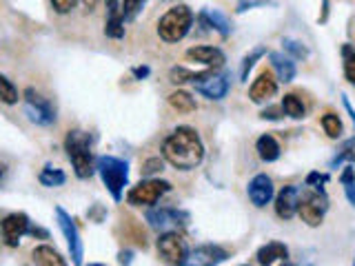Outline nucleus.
I'll return each instance as SVG.
<instances>
[{"label":"nucleus","instance_id":"1","mask_svg":"<svg viewBox=\"0 0 355 266\" xmlns=\"http://www.w3.org/2000/svg\"><path fill=\"white\" fill-rule=\"evenodd\" d=\"M162 155L171 166L180 171H191L205 158V144L198 131L191 127H178L162 142Z\"/></svg>","mask_w":355,"mask_h":266},{"label":"nucleus","instance_id":"2","mask_svg":"<svg viewBox=\"0 0 355 266\" xmlns=\"http://www.w3.org/2000/svg\"><path fill=\"white\" fill-rule=\"evenodd\" d=\"M64 151L67 158L71 160L73 173L80 180H89L96 173V158H94V138L92 133L73 129L64 138Z\"/></svg>","mask_w":355,"mask_h":266},{"label":"nucleus","instance_id":"3","mask_svg":"<svg viewBox=\"0 0 355 266\" xmlns=\"http://www.w3.org/2000/svg\"><path fill=\"white\" fill-rule=\"evenodd\" d=\"M96 171L103 177V184L111 197L120 202L125 195V186L129 184V162L116 158V155H100L96 160Z\"/></svg>","mask_w":355,"mask_h":266},{"label":"nucleus","instance_id":"4","mask_svg":"<svg viewBox=\"0 0 355 266\" xmlns=\"http://www.w3.org/2000/svg\"><path fill=\"white\" fill-rule=\"evenodd\" d=\"M193 27V11L187 5H175L158 20V36L164 42H180Z\"/></svg>","mask_w":355,"mask_h":266},{"label":"nucleus","instance_id":"5","mask_svg":"<svg viewBox=\"0 0 355 266\" xmlns=\"http://www.w3.org/2000/svg\"><path fill=\"white\" fill-rule=\"evenodd\" d=\"M329 211V197L324 193V188H311L309 193H300V206L297 213L302 218L304 224L309 227H320Z\"/></svg>","mask_w":355,"mask_h":266},{"label":"nucleus","instance_id":"6","mask_svg":"<svg viewBox=\"0 0 355 266\" xmlns=\"http://www.w3.org/2000/svg\"><path fill=\"white\" fill-rule=\"evenodd\" d=\"M171 191V184L166 180H155V177H149V180H142L136 186L129 188L127 193V202L131 206H153L158 200Z\"/></svg>","mask_w":355,"mask_h":266},{"label":"nucleus","instance_id":"7","mask_svg":"<svg viewBox=\"0 0 355 266\" xmlns=\"http://www.w3.org/2000/svg\"><path fill=\"white\" fill-rule=\"evenodd\" d=\"M147 222L155 231H178L189 224V213L182 209H171V206H151L147 211Z\"/></svg>","mask_w":355,"mask_h":266},{"label":"nucleus","instance_id":"8","mask_svg":"<svg viewBox=\"0 0 355 266\" xmlns=\"http://www.w3.org/2000/svg\"><path fill=\"white\" fill-rule=\"evenodd\" d=\"M25 114L27 118L33 122V125H40V127H49L55 122V109L51 107V103L47 98H42L36 89H25Z\"/></svg>","mask_w":355,"mask_h":266},{"label":"nucleus","instance_id":"9","mask_svg":"<svg viewBox=\"0 0 355 266\" xmlns=\"http://www.w3.org/2000/svg\"><path fill=\"white\" fill-rule=\"evenodd\" d=\"M55 220H58V227L62 231V236L67 240V249H69V255H71V262L76 266L83 264V258H85V247H83V240H80V231H78L76 222L71 220V215L67 213L64 209L55 206Z\"/></svg>","mask_w":355,"mask_h":266},{"label":"nucleus","instance_id":"10","mask_svg":"<svg viewBox=\"0 0 355 266\" xmlns=\"http://www.w3.org/2000/svg\"><path fill=\"white\" fill-rule=\"evenodd\" d=\"M158 253L169 266H184L189 249H187V242L182 240L180 233L166 231L158 238Z\"/></svg>","mask_w":355,"mask_h":266},{"label":"nucleus","instance_id":"11","mask_svg":"<svg viewBox=\"0 0 355 266\" xmlns=\"http://www.w3.org/2000/svg\"><path fill=\"white\" fill-rule=\"evenodd\" d=\"M31 222L25 213H9L0 220V240H3L7 247L16 249L20 240L29 233Z\"/></svg>","mask_w":355,"mask_h":266},{"label":"nucleus","instance_id":"12","mask_svg":"<svg viewBox=\"0 0 355 266\" xmlns=\"http://www.w3.org/2000/svg\"><path fill=\"white\" fill-rule=\"evenodd\" d=\"M229 260V251L218 244H202L193 251H189L184 266H220Z\"/></svg>","mask_w":355,"mask_h":266},{"label":"nucleus","instance_id":"13","mask_svg":"<svg viewBox=\"0 0 355 266\" xmlns=\"http://www.w3.org/2000/svg\"><path fill=\"white\" fill-rule=\"evenodd\" d=\"M231 89V80L227 73H211L207 71V76L202 78V80L196 82V91L200 96H205L209 100H222L227 98Z\"/></svg>","mask_w":355,"mask_h":266},{"label":"nucleus","instance_id":"14","mask_svg":"<svg viewBox=\"0 0 355 266\" xmlns=\"http://www.w3.org/2000/svg\"><path fill=\"white\" fill-rule=\"evenodd\" d=\"M247 193H249V200L253 202V206L258 209H264L266 204L271 202L273 195H275V186H273V180L266 173H258L249 182L247 186Z\"/></svg>","mask_w":355,"mask_h":266},{"label":"nucleus","instance_id":"15","mask_svg":"<svg viewBox=\"0 0 355 266\" xmlns=\"http://www.w3.org/2000/svg\"><path fill=\"white\" fill-rule=\"evenodd\" d=\"M300 193H302V191H300V186H295V184L282 186V191L275 195V213H277V218L291 220L297 213Z\"/></svg>","mask_w":355,"mask_h":266},{"label":"nucleus","instance_id":"16","mask_svg":"<svg viewBox=\"0 0 355 266\" xmlns=\"http://www.w3.org/2000/svg\"><path fill=\"white\" fill-rule=\"evenodd\" d=\"M275 94H277V80L273 78L271 71H262L249 87V98L255 105L266 103V100L273 98Z\"/></svg>","mask_w":355,"mask_h":266},{"label":"nucleus","instance_id":"17","mask_svg":"<svg viewBox=\"0 0 355 266\" xmlns=\"http://www.w3.org/2000/svg\"><path fill=\"white\" fill-rule=\"evenodd\" d=\"M107 3V22H105V33L109 38L120 40L125 38V18H122V7L120 0H105Z\"/></svg>","mask_w":355,"mask_h":266},{"label":"nucleus","instance_id":"18","mask_svg":"<svg viewBox=\"0 0 355 266\" xmlns=\"http://www.w3.org/2000/svg\"><path fill=\"white\" fill-rule=\"evenodd\" d=\"M187 58L205 66H214V69H220V66L225 64V53L218 47H207V44H202V47H191L187 51Z\"/></svg>","mask_w":355,"mask_h":266},{"label":"nucleus","instance_id":"19","mask_svg":"<svg viewBox=\"0 0 355 266\" xmlns=\"http://www.w3.org/2000/svg\"><path fill=\"white\" fill-rule=\"evenodd\" d=\"M258 262L262 266H273L275 262H286L288 260V249L282 242H266L264 247L258 249Z\"/></svg>","mask_w":355,"mask_h":266},{"label":"nucleus","instance_id":"20","mask_svg":"<svg viewBox=\"0 0 355 266\" xmlns=\"http://www.w3.org/2000/svg\"><path fill=\"white\" fill-rule=\"evenodd\" d=\"M269 60L273 64V69L277 73V80L280 82H291L293 78H295V62L291 55H286V53H280V51H273L269 53Z\"/></svg>","mask_w":355,"mask_h":266},{"label":"nucleus","instance_id":"21","mask_svg":"<svg viewBox=\"0 0 355 266\" xmlns=\"http://www.w3.org/2000/svg\"><path fill=\"white\" fill-rule=\"evenodd\" d=\"M255 151H258L262 162H275L282 153L280 144H277V140L271 136V133H264V136L258 138V142H255Z\"/></svg>","mask_w":355,"mask_h":266},{"label":"nucleus","instance_id":"22","mask_svg":"<svg viewBox=\"0 0 355 266\" xmlns=\"http://www.w3.org/2000/svg\"><path fill=\"white\" fill-rule=\"evenodd\" d=\"M200 20H202L207 27L216 29L222 38H227L231 33V22L227 20V16H222L218 9H205L202 14H200Z\"/></svg>","mask_w":355,"mask_h":266},{"label":"nucleus","instance_id":"23","mask_svg":"<svg viewBox=\"0 0 355 266\" xmlns=\"http://www.w3.org/2000/svg\"><path fill=\"white\" fill-rule=\"evenodd\" d=\"M33 262H36V266H67V262L60 258V253L51 249L49 244H42V247L33 249Z\"/></svg>","mask_w":355,"mask_h":266},{"label":"nucleus","instance_id":"24","mask_svg":"<svg viewBox=\"0 0 355 266\" xmlns=\"http://www.w3.org/2000/svg\"><path fill=\"white\" fill-rule=\"evenodd\" d=\"M282 114L288 116V118H293V120H302L306 116V107L302 103V98H300L297 94H286L282 98Z\"/></svg>","mask_w":355,"mask_h":266},{"label":"nucleus","instance_id":"25","mask_svg":"<svg viewBox=\"0 0 355 266\" xmlns=\"http://www.w3.org/2000/svg\"><path fill=\"white\" fill-rule=\"evenodd\" d=\"M166 100H169V107L178 111V114H191V111H196V100L187 91H173Z\"/></svg>","mask_w":355,"mask_h":266},{"label":"nucleus","instance_id":"26","mask_svg":"<svg viewBox=\"0 0 355 266\" xmlns=\"http://www.w3.org/2000/svg\"><path fill=\"white\" fill-rule=\"evenodd\" d=\"M38 182H40L42 186H47V188H55V186H62V184L67 182V175H64V171L53 169L51 164H47V166H44V169L40 171Z\"/></svg>","mask_w":355,"mask_h":266},{"label":"nucleus","instance_id":"27","mask_svg":"<svg viewBox=\"0 0 355 266\" xmlns=\"http://www.w3.org/2000/svg\"><path fill=\"white\" fill-rule=\"evenodd\" d=\"M262 55H266V47H262V44H260V47H253V49L242 58V64H240V80H242V82H247V80H249V71L253 69L255 62H258V60L262 58Z\"/></svg>","mask_w":355,"mask_h":266},{"label":"nucleus","instance_id":"28","mask_svg":"<svg viewBox=\"0 0 355 266\" xmlns=\"http://www.w3.org/2000/svg\"><path fill=\"white\" fill-rule=\"evenodd\" d=\"M320 122H322V129H324V133H327L331 140H338L342 136L344 127H342V120H340L338 114H333V111H327V114L322 116Z\"/></svg>","mask_w":355,"mask_h":266},{"label":"nucleus","instance_id":"29","mask_svg":"<svg viewBox=\"0 0 355 266\" xmlns=\"http://www.w3.org/2000/svg\"><path fill=\"white\" fill-rule=\"evenodd\" d=\"M207 76V71L205 73H193V71H189V69H184V66H173V69L169 71V82H173V85H184V82H198V80H202V78Z\"/></svg>","mask_w":355,"mask_h":266},{"label":"nucleus","instance_id":"30","mask_svg":"<svg viewBox=\"0 0 355 266\" xmlns=\"http://www.w3.org/2000/svg\"><path fill=\"white\" fill-rule=\"evenodd\" d=\"M342 58H344V76H347L349 85L355 87V47L353 44H344Z\"/></svg>","mask_w":355,"mask_h":266},{"label":"nucleus","instance_id":"31","mask_svg":"<svg viewBox=\"0 0 355 266\" xmlns=\"http://www.w3.org/2000/svg\"><path fill=\"white\" fill-rule=\"evenodd\" d=\"M342 162H351V164H355V138H351V140H347V142L342 144L340 151H338V155L331 160V166L336 169V166H340Z\"/></svg>","mask_w":355,"mask_h":266},{"label":"nucleus","instance_id":"32","mask_svg":"<svg viewBox=\"0 0 355 266\" xmlns=\"http://www.w3.org/2000/svg\"><path fill=\"white\" fill-rule=\"evenodd\" d=\"M0 100H3L5 105H16L18 103V89L14 87V82L9 80L7 76L0 73Z\"/></svg>","mask_w":355,"mask_h":266},{"label":"nucleus","instance_id":"33","mask_svg":"<svg viewBox=\"0 0 355 266\" xmlns=\"http://www.w3.org/2000/svg\"><path fill=\"white\" fill-rule=\"evenodd\" d=\"M340 182L344 186V195H347V200L355 206V169L353 166H347V169L342 171Z\"/></svg>","mask_w":355,"mask_h":266},{"label":"nucleus","instance_id":"34","mask_svg":"<svg viewBox=\"0 0 355 266\" xmlns=\"http://www.w3.org/2000/svg\"><path fill=\"white\" fill-rule=\"evenodd\" d=\"M144 3H147V0H120L122 18H125V20H133L142 11Z\"/></svg>","mask_w":355,"mask_h":266},{"label":"nucleus","instance_id":"35","mask_svg":"<svg viewBox=\"0 0 355 266\" xmlns=\"http://www.w3.org/2000/svg\"><path fill=\"white\" fill-rule=\"evenodd\" d=\"M282 44H284V51H288V53H291V58H306V55H309V49L304 47V44L302 42H300V40H293V38H284L282 40Z\"/></svg>","mask_w":355,"mask_h":266},{"label":"nucleus","instance_id":"36","mask_svg":"<svg viewBox=\"0 0 355 266\" xmlns=\"http://www.w3.org/2000/svg\"><path fill=\"white\" fill-rule=\"evenodd\" d=\"M329 182V175L327 173H320V171H311L306 175V186L309 188H324V184Z\"/></svg>","mask_w":355,"mask_h":266},{"label":"nucleus","instance_id":"37","mask_svg":"<svg viewBox=\"0 0 355 266\" xmlns=\"http://www.w3.org/2000/svg\"><path fill=\"white\" fill-rule=\"evenodd\" d=\"M266 5H273V0H238L236 5V14H244V11L255 9V7H266Z\"/></svg>","mask_w":355,"mask_h":266},{"label":"nucleus","instance_id":"38","mask_svg":"<svg viewBox=\"0 0 355 266\" xmlns=\"http://www.w3.org/2000/svg\"><path fill=\"white\" fill-rule=\"evenodd\" d=\"M55 14H69V11L78 5V0H49Z\"/></svg>","mask_w":355,"mask_h":266},{"label":"nucleus","instance_id":"39","mask_svg":"<svg viewBox=\"0 0 355 266\" xmlns=\"http://www.w3.org/2000/svg\"><path fill=\"white\" fill-rule=\"evenodd\" d=\"M131 73L136 76L138 80H144V78H149L151 69H149V66H133V71H131Z\"/></svg>","mask_w":355,"mask_h":266},{"label":"nucleus","instance_id":"40","mask_svg":"<svg viewBox=\"0 0 355 266\" xmlns=\"http://www.w3.org/2000/svg\"><path fill=\"white\" fill-rule=\"evenodd\" d=\"M280 111H282V107H280V109H269V111L264 109V111H262V118H264V120H277V118H282V116H280Z\"/></svg>","mask_w":355,"mask_h":266},{"label":"nucleus","instance_id":"41","mask_svg":"<svg viewBox=\"0 0 355 266\" xmlns=\"http://www.w3.org/2000/svg\"><path fill=\"white\" fill-rule=\"evenodd\" d=\"M153 171H162V162L160 160H149L147 162V169H144V173H153Z\"/></svg>","mask_w":355,"mask_h":266},{"label":"nucleus","instance_id":"42","mask_svg":"<svg viewBox=\"0 0 355 266\" xmlns=\"http://www.w3.org/2000/svg\"><path fill=\"white\" fill-rule=\"evenodd\" d=\"M118 262H120L122 266H129V264H131V251H120V253H118Z\"/></svg>","mask_w":355,"mask_h":266},{"label":"nucleus","instance_id":"43","mask_svg":"<svg viewBox=\"0 0 355 266\" xmlns=\"http://www.w3.org/2000/svg\"><path fill=\"white\" fill-rule=\"evenodd\" d=\"M342 103H344V109L349 111V116H351V120H353V125H355V109L351 107V103H349V98L347 96H342Z\"/></svg>","mask_w":355,"mask_h":266},{"label":"nucleus","instance_id":"44","mask_svg":"<svg viewBox=\"0 0 355 266\" xmlns=\"http://www.w3.org/2000/svg\"><path fill=\"white\" fill-rule=\"evenodd\" d=\"M3 173H5V169H3V166H0V177H3Z\"/></svg>","mask_w":355,"mask_h":266},{"label":"nucleus","instance_id":"45","mask_svg":"<svg viewBox=\"0 0 355 266\" xmlns=\"http://www.w3.org/2000/svg\"><path fill=\"white\" fill-rule=\"evenodd\" d=\"M87 266H105V264H87Z\"/></svg>","mask_w":355,"mask_h":266},{"label":"nucleus","instance_id":"46","mask_svg":"<svg viewBox=\"0 0 355 266\" xmlns=\"http://www.w3.org/2000/svg\"><path fill=\"white\" fill-rule=\"evenodd\" d=\"M280 266H288V264H286V262H284V264H280Z\"/></svg>","mask_w":355,"mask_h":266},{"label":"nucleus","instance_id":"47","mask_svg":"<svg viewBox=\"0 0 355 266\" xmlns=\"http://www.w3.org/2000/svg\"><path fill=\"white\" fill-rule=\"evenodd\" d=\"M353 266H355V260H353Z\"/></svg>","mask_w":355,"mask_h":266},{"label":"nucleus","instance_id":"48","mask_svg":"<svg viewBox=\"0 0 355 266\" xmlns=\"http://www.w3.org/2000/svg\"><path fill=\"white\" fill-rule=\"evenodd\" d=\"M244 266H247V264H244Z\"/></svg>","mask_w":355,"mask_h":266}]
</instances>
